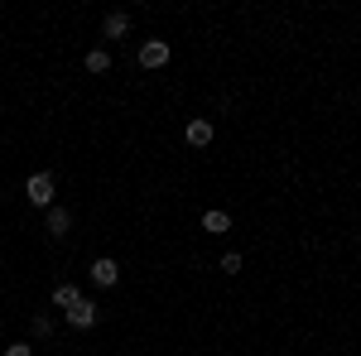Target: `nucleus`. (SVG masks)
Instances as JSON below:
<instances>
[{"instance_id": "13", "label": "nucleus", "mask_w": 361, "mask_h": 356, "mask_svg": "<svg viewBox=\"0 0 361 356\" xmlns=\"http://www.w3.org/2000/svg\"><path fill=\"white\" fill-rule=\"evenodd\" d=\"M5 356H34V347H29V342H10V347H5Z\"/></svg>"}, {"instance_id": "1", "label": "nucleus", "mask_w": 361, "mask_h": 356, "mask_svg": "<svg viewBox=\"0 0 361 356\" xmlns=\"http://www.w3.org/2000/svg\"><path fill=\"white\" fill-rule=\"evenodd\" d=\"M54 197H58V178L49 173V168H39V173H29V178H25V202H29V207H44V212H49Z\"/></svg>"}, {"instance_id": "10", "label": "nucleus", "mask_w": 361, "mask_h": 356, "mask_svg": "<svg viewBox=\"0 0 361 356\" xmlns=\"http://www.w3.org/2000/svg\"><path fill=\"white\" fill-rule=\"evenodd\" d=\"M78 299H82V294H78V284H54V303L63 308V313H68Z\"/></svg>"}, {"instance_id": "2", "label": "nucleus", "mask_w": 361, "mask_h": 356, "mask_svg": "<svg viewBox=\"0 0 361 356\" xmlns=\"http://www.w3.org/2000/svg\"><path fill=\"white\" fill-rule=\"evenodd\" d=\"M169 58H173V49H169L164 39H145V44H140V54H135V63L145 68V73H159Z\"/></svg>"}, {"instance_id": "6", "label": "nucleus", "mask_w": 361, "mask_h": 356, "mask_svg": "<svg viewBox=\"0 0 361 356\" xmlns=\"http://www.w3.org/2000/svg\"><path fill=\"white\" fill-rule=\"evenodd\" d=\"M44 231H49V236H54V241H63V236H68V231H73V212H68V207H49V212H44Z\"/></svg>"}, {"instance_id": "5", "label": "nucleus", "mask_w": 361, "mask_h": 356, "mask_svg": "<svg viewBox=\"0 0 361 356\" xmlns=\"http://www.w3.org/2000/svg\"><path fill=\"white\" fill-rule=\"evenodd\" d=\"M212 135H217V130H212V121H207V116H193V121L183 125V140H188L193 149H207V145H212Z\"/></svg>"}, {"instance_id": "12", "label": "nucleus", "mask_w": 361, "mask_h": 356, "mask_svg": "<svg viewBox=\"0 0 361 356\" xmlns=\"http://www.w3.org/2000/svg\"><path fill=\"white\" fill-rule=\"evenodd\" d=\"M217 265H222L226 274H241V255H236V250H226V255L217 260Z\"/></svg>"}, {"instance_id": "8", "label": "nucleus", "mask_w": 361, "mask_h": 356, "mask_svg": "<svg viewBox=\"0 0 361 356\" xmlns=\"http://www.w3.org/2000/svg\"><path fill=\"white\" fill-rule=\"evenodd\" d=\"M202 231H231V212H222V207H212V212H202Z\"/></svg>"}, {"instance_id": "3", "label": "nucleus", "mask_w": 361, "mask_h": 356, "mask_svg": "<svg viewBox=\"0 0 361 356\" xmlns=\"http://www.w3.org/2000/svg\"><path fill=\"white\" fill-rule=\"evenodd\" d=\"M63 318H68V323H73L78 332H92V328H97V318H102V308H97L92 299H78L73 308H68V313H63Z\"/></svg>"}, {"instance_id": "7", "label": "nucleus", "mask_w": 361, "mask_h": 356, "mask_svg": "<svg viewBox=\"0 0 361 356\" xmlns=\"http://www.w3.org/2000/svg\"><path fill=\"white\" fill-rule=\"evenodd\" d=\"M130 34V15L126 10H111L106 20H102V39H126Z\"/></svg>"}, {"instance_id": "11", "label": "nucleus", "mask_w": 361, "mask_h": 356, "mask_svg": "<svg viewBox=\"0 0 361 356\" xmlns=\"http://www.w3.org/2000/svg\"><path fill=\"white\" fill-rule=\"evenodd\" d=\"M29 328H34V337H39V342H44V337H54V318H49V313H34V323H29Z\"/></svg>"}, {"instance_id": "9", "label": "nucleus", "mask_w": 361, "mask_h": 356, "mask_svg": "<svg viewBox=\"0 0 361 356\" xmlns=\"http://www.w3.org/2000/svg\"><path fill=\"white\" fill-rule=\"evenodd\" d=\"M87 73H92V78H102V73H111V54H106V49H92V54H87V63H82Z\"/></svg>"}, {"instance_id": "4", "label": "nucleus", "mask_w": 361, "mask_h": 356, "mask_svg": "<svg viewBox=\"0 0 361 356\" xmlns=\"http://www.w3.org/2000/svg\"><path fill=\"white\" fill-rule=\"evenodd\" d=\"M87 274H92V284H97V289H116V279H121V265H116L111 255H97Z\"/></svg>"}]
</instances>
